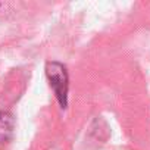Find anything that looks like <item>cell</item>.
Instances as JSON below:
<instances>
[{
    "mask_svg": "<svg viewBox=\"0 0 150 150\" xmlns=\"http://www.w3.org/2000/svg\"><path fill=\"white\" fill-rule=\"evenodd\" d=\"M46 72L49 81L62 105V108H66V93H68V74L66 68L59 62H49L46 66Z\"/></svg>",
    "mask_w": 150,
    "mask_h": 150,
    "instance_id": "1",
    "label": "cell"
}]
</instances>
